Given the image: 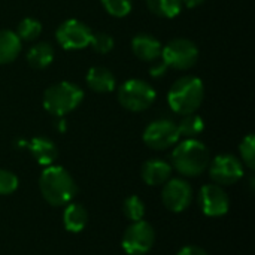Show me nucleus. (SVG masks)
I'll return each instance as SVG.
<instances>
[{
	"label": "nucleus",
	"mask_w": 255,
	"mask_h": 255,
	"mask_svg": "<svg viewBox=\"0 0 255 255\" xmlns=\"http://www.w3.org/2000/svg\"><path fill=\"white\" fill-rule=\"evenodd\" d=\"M161 43L151 34H137L131 40V49L142 61H154L161 55Z\"/></svg>",
	"instance_id": "nucleus-15"
},
{
	"label": "nucleus",
	"mask_w": 255,
	"mask_h": 255,
	"mask_svg": "<svg viewBox=\"0 0 255 255\" xmlns=\"http://www.w3.org/2000/svg\"><path fill=\"white\" fill-rule=\"evenodd\" d=\"M90 45L97 54H108L114 48V39L108 33H93Z\"/></svg>",
	"instance_id": "nucleus-27"
},
{
	"label": "nucleus",
	"mask_w": 255,
	"mask_h": 255,
	"mask_svg": "<svg viewBox=\"0 0 255 255\" xmlns=\"http://www.w3.org/2000/svg\"><path fill=\"white\" fill-rule=\"evenodd\" d=\"M142 179L149 187H160L164 185L172 176V166L160 158H154L146 161L142 166Z\"/></svg>",
	"instance_id": "nucleus-13"
},
{
	"label": "nucleus",
	"mask_w": 255,
	"mask_h": 255,
	"mask_svg": "<svg viewBox=\"0 0 255 255\" xmlns=\"http://www.w3.org/2000/svg\"><path fill=\"white\" fill-rule=\"evenodd\" d=\"M209 163L208 148L196 139L178 143L172 152V164L184 176H200L209 167Z\"/></svg>",
	"instance_id": "nucleus-3"
},
{
	"label": "nucleus",
	"mask_w": 255,
	"mask_h": 255,
	"mask_svg": "<svg viewBox=\"0 0 255 255\" xmlns=\"http://www.w3.org/2000/svg\"><path fill=\"white\" fill-rule=\"evenodd\" d=\"M148 9L161 18H175L182 9V0H146Z\"/></svg>",
	"instance_id": "nucleus-20"
},
{
	"label": "nucleus",
	"mask_w": 255,
	"mask_h": 255,
	"mask_svg": "<svg viewBox=\"0 0 255 255\" xmlns=\"http://www.w3.org/2000/svg\"><path fill=\"white\" fill-rule=\"evenodd\" d=\"M123 212H124L126 218L130 220L131 223L140 221L145 217V203L142 202V199L139 196H130L124 200Z\"/></svg>",
	"instance_id": "nucleus-22"
},
{
	"label": "nucleus",
	"mask_w": 255,
	"mask_h": 255,
	"mask_svg": "<svg viewBox=\"0 0 255 255\" xmlns=\"http://www.w3.org/2000/svg\"><path fill=\"white\" fill-rule=\"evenodd\" d=\"M178 126V130H179V134L181 136H185L188 139H194L196 136H199L203 128H205V123L202 120V117L196 115V114H188V115H184V118L179 121Z\"/></svg>",
	"instance_id": "nucleus-21"
},
{
	"label": "nucleus",
	"mask_w": 255,
	"mask_h": 255,
	"mask_svg": "<svg viewBox=\"0 0 255 255\" xmlns=\"http://www.w3.org/2000/svg\"><path fill=\"white\" fill-rule=\"evenodd\" d=\"M206 0H182V3H185L187 7H197L200 4H203Z\"/></svg>",
	"instance_id": "nucleus-30"
},
{
	"label": "nucleus",
	"mask_w": 255,
	"mask_h": 255,
	"mask_svg": "<svg viewBox=\"0 0 255 255\" xmlns=\"http://www.w3.org/2000/svg\"><path fill=\"white\" fill-rule=\"evenodd\" d=\"M103 7L112 16L123 18L131 10V0H102Z\"/></svg>",
	"instance_id": "nucleus-24"
},
{
	"label": "nucleus",
	"mask_w": 255,
	"mask_h": 255,
	"mask_svg": "<svg viewBox=\"0 0 255 255\" xmlns=\"http://www.w3.org/2000/svg\"><path fill=\"white\" fill-rule=\"evenodd\" d=\"M21 51V39L12 30H0V64L12 63Z\"/></svg>",
	"instance_id": "nucleus-18"
},
{
	"label": "nucleus",
	"mask_w": 255,
	"mask_h": 255,
	"mask_svg": "<svg viewBox=\"0 0 255 255\" xmlns=\"http://www.w3.org/2000/svg\"><path fill=\"white\" fill-rule=\"evenodd\" d=\"M241 151V157L245 163L247 167H250L251 170H254L255 167V137L254 134H248L247 137H244V140L241 142L239 146Z\"/></svg>",
	"instance_id": "nucleus-25"
},
{
	"label": "nucleus",
	"mask_w": 255,
	"mask_h": 255,
	"mask_svg": "<svg viewBox=\"0 0 255 255\" xmlns=\"http://www.w3.org/2000/svg\"><path fill=\"white\" fill-rule=\"evenodd\" d=\"M64 229L70 233H81L88 224V212L81 203H69L63 212Z\"/></svg>",
	"instance_id": "nucleus-16"
},
{
	"label": "nucleus",
	"mask_w": 255,
	"mask_h": 255,
	"mask_svg": "<svg viewBox=\"0 0 255 255\" xmlns=\"http://www.w3.org/2000/svg\"><path fill=\"white\" fill-rule=\"evenodd\" d=\"M54 60V49L48 42L36 43L27 52V63L33 69H45Z\"/></svg>",
	"instance_id": "nucleus-19"
},
{
	"label": "nucleus",
	"mask_w": 255,
	"mask_h": 255,
	"mask_svg": "<svg viewBox=\"0 0 255 255\" xmlns=\"http://www.w3.org/2000/svg\"><path fill=\"white\" fill-rule=\"evenodd\" d=\"M91 36V28L78 19H67L61 22L55 31V39L64 49H82L90 45Z\"/></svg>",
	"instance_id": "nucleus-9"
},
{
	"label": "nucleus",
	"mask_w": 255,
	"mask_h": 255,
	"mask_svg": "<svg viewBox=\"0 0 255 255\" xmlns=\"http://www.w3.org/2000/svg\"><path fill=\"white\" fill-rule=\"evenodd\" d=\"M155 242V232L152 226L143 220L131 223L123 236V250L128 255L148 254Z\"/></svg>",
	"instance_id": "nucleus-7"
},
{
	"label": "nucleus",
	"mask_w": 255,
	"mask_h": 255,
	"mask_svg": "<svg viewBox=\"0 0 255 255\" xmlns=\"http://www.w3.org/2000/svg\"><path fill=\"white\" fill-rule=\"evenodd\" d=\"M27 149L33 155L37 164L40 166H51L58 157V149L52 140L48 137H33L30 142H27Z\"/></svg>",
	"instance_id": "nucleus-14"
},
{
	"label": "nucleus",
	"mask_w": 255,
	"mask_h": 255,
	"mask_svg": "<svg viewBox=\"0 0 255 255\" xmlns=\"http://www.w3.org/2000/svg\"><path fill=\"white\" fill-rule=\"evenodd\" d=\"M82 99L84 91L81 87L72 82H58L46 88L42 103L49 114L55 117H64L66 114L76 109Z\"/></svg>",
	"instance_id": "nucleus-4"
},
{
	"label": "nucleus",
	"mask_w": 255,
	"mask_h": 255,
	"mask_svg": "<svg viewBox=\"0 0 255 255\" xmlns=\"http://www.w3.org/2000/svg\"><path fill=\"white\" fill-rule=\"evenodd\" d=\"M181 134L178 126L169 120L152 121L143 131V142L148 148L155 151L167 149L179 140Z\"/></svg>",
	"instance_id": "nucleus-8"
},
{
	"label": "nucleus",
	"mask_w": 255,
	"mask_h": 255,
	"mask_svg": "<svg viewBox=\"0 0 255 255\" xmlns=\"http://www.w3.org/2000/svg\"><path fill=\"white\" fill-rule=\"evenodd\" d=\"M118 100L127 111L142 112L154 103L155 90L142 79H128L120 87Z\"/></svg>",
	"instance_id": "nucleus-5"
},
{
	"label": "nucleus",
	"mask_w": 255,
	"mask_h": 255,
	"mask_svg": "<svg viewBox=\"0 0 255 255\" xmlns=\"http://www.w3.org/2000/svg\"><path fill=\"white\" fill-rule=\"evenodd\" d=\"M176 255H209L205 250L199 248V247H194V245H190V247H184L182 250H179V253Z\"/></svg>",
	"instance_id": "nucleus-29"
},
{
	"label": "nucleus",
	"mask_w": 255,
	"mask_h": 255,
	"mask_svg": "<svg viewBox=\"0 0 255 255\" xmlns=\"http://www.w3.org/2000/svg\"><path fill=\"white\" fill-rule=\"evenodd\" d=\"M161 200L170 212H175V214L184 212L185 209L190 208L193 202V188L184 179H179V178L169 179L163 185Z\"/></svg>",
	"instance_id": "nucleus-10"
},
{
	"label": "nucleus",
	"mask_w": 255,
	"mask_h": 255,
	"mask_svg": "<svg viewBox=\"0 0 255 255\" xmlns=\"http://www.w3.org/2000/svg\"><path fill=\"white\" fill-rule=\"evenodd\" d=\"M58 130H60V131H64V130H66V123H64V120H60V123H58Z\"/></svg>",
	"instance_id": "nucleus-31"
},
{
	"label": "nucleus",
	"mask_w": 255,
	"mask_h": 255,
	"mask_svg": "<svg viewBox=\"0 0 255 255\" xmlns=\"http://www.w3.org/2000/svg\"><path fill=\"white\" fill-rule=\"evenodd\" d=\"M199 205L208 217H223L230 209V199L221 185H203L199 194Z\"/></svg>",
	"instance_id": "nucleus-12"
},
{
	"label": "nucleus",
	"mask_w": 255,
	"mask_h": 255,
	"mask_svg": "<svg viewBox=\"0 0 255 255\" xmlns=\"http://www.w3.org/2000/svg\"><path fill=\"white\" fill-rule=\"evenodd\" d=\"M209 176L217 185H233L242 179L244 166L236 157L223 154L209 163Z\"/></svg>",
	"instance_id": "nucleus-11"
},
{
	"label": "nucleus",
	"mask_w": 255,
	"mask_h": 255,
	"mask_svg": "<svg viewBox=\"0 0 255 255\" xmlns=\"http://www.w3.org/2000/svg\"><path fill=\"white\" fill-rule=\"evenodd\" d=\"M166 69H167V66H166V63L163 60H160V61L154 60V64L151 67V75L154 78H160V76H163L166 73Z\"/></svg>",
	"instance_id": "nucleus-28"
},
{
	"label": "nucleus",
	"mask_w": 255,
	"mask_h": 255,
	"mask_svg": "<svg viewBox=\"0 0 255 255\" xmlns=\"http://www.w3.org/2000/svg\"><path fill=\"white\" fill-rule=\"evenodd\" d=\"M161 60L166 63L167 67H173L178 70L191 69L197 58L199 49L194 42L185 37H176L170 40L164 48H161Z\"/></svg>",
	"instance_id": "nucleus-6"
},
{
	"label": "nucleus",
	"mask_w": 255,
	"mask_h": 255,
	"mask_svg": "<svg viewBox=\"0 0 255 255\" xmlns=\"http://www.w3.org/2000/svg\"><path fill=\"white\" fill-rule=\"evenodd\" d=\"M39 188L43 199L55 208L69 205L78 193L72 175L61 166H48L39 179Z\"/></svg>",
	"instance_id": "nucleus-1"
},
{
	"label": "nucleus",
	"mask_w": 255,
	"mask_h": 255,
	"mask_svg": "<svg viewBox=\"0 0 255 255\" xmlns=\"http://www.w3.org/2000/svg\"><path fill=\"white\" fill-rule=\"evenodd\" d=\"M42 31V24L36 18H24L16 28V34L21 40L31 42L37 39V36Z\"/></svg>",
	"instance_id": "nucleus-23"
},
{
	"label": "nucleus",
	"mask_w": 255,
	"mask_h": 255,
	"mask_svg": "<svg viewBox=\"0 0 255 255\" xmlns=\"http://www.w3.org/2000/svg\"><path fill=\"white\" fill-rule=\"evenodd\" d=\"M87 84L96 93H111L115 88V78L109 69L94 66L87 73Z\"/></svg>",
	"instance_id": "nucleus-17"
},
{
	"label": "nucleus",
	"mask_w": 255,
	"mask_h": 255,
	"mask_svg": "<svg viewBox=\"0 0 255 255\" xmlns=\"http://www.w3.org/2000/svg\"><path fill=\"white\" fill-rule=\"evenodd\" d=\"M18 178L10 170L0 169V196H9L18 188Z\"/></svg>",
	"instance_id": "nucleus-26"
},
{
	"label": "nucleus",
	"mask_w": 255,
	"mask_h": 255,
	"mask_svg": "<svg viewBox=\"0 0 255 255\" xmlns=\"http://www.w3.org/2000/svg\"><path fill=\"white\" fill-rule=\"evenodd\" d=\"M205 97V87L202 79L196 76H184L178 79L167 94V103L178 115L194 114Z\"/></svg>",
	"instance_id": "nucleus-2"
}]
</instances>
